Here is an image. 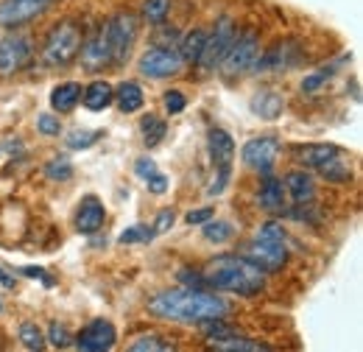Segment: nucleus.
Listing matches in <instances>:
<instances>
[{"label": "nucleus", "mask_w": 363, "mask_h": 352, "mask_svg": "<svg viewBox=\"0 0 363 352\" xmlns=\"http://www.w3.org/2000/svg\"><path fill=\"white\" fill-rule=\"evenodd\" d=\"M177 280H179L184 288H210L207 280H204V274H199V271H193V268H179Z\"/></svg>", "instance_id": "e433bc0d"}, {"label": "nucleus", "mask_w": 363, "mask_h": 352, "mask_svg": "<svg viewBox=\"0 0 363 352\" xmlns=\"http://www.w3.org/2000/svg\"><path fill=\"white\" fill-rule=\"evenodd\" d=\"M257 59H260V43H257V37H255L252 31H246V34H240V37L235 34V40L229 45L221 67H224L227 76H240V73L255 70Z\"/></svg>", "instance_id": "1a4fd4ad"}, {"label": "nucleus", "mask_w": 363, "mask_h": 352, "mask_svg": "<svg viewBox=\"0 0 363 352\" xmlns=\"http://www.w3.org/2000/svg\"><path fill=\"white\" fill-rule=\"evenodd\" d=\"M260 207L269 210V213H279L285 207V187L279 179L266 174L263 179V187H260Z\"/></svg>", "instance_id": "5701e85b"}, {"label": "nucleus", "mask_w": 363, "mask_h": 352, "mask_svg": "<svg viewBox=\"0 0 363 352\" xmlns=\"http://www.w3.org/2000/svg\"><path fill=\"white\" fill-rule=\"evenodd\" d=\"M165 132H168V126H165V121L157 118V115H145V118L140 121V134H143V143H145L148 148L157 145V143H162V140H165Z\"/></svg>", "instance_id": "393cba45"}, {"label": "nucleus", "mask_w": 363, "mask_h": 352, "mask_svg": "<svg viewBox=\"0 0 363 352\" xmlns=\"http://www.w3.org/2000/svg\"><path fill=\"white\" fill-rule=\"evenodd\" d=\"M145 182H148V190H151L154 196H162V193H168V185H171V182H168V176L160 174V171L151 176V179H145Z\"/></svg>", "instance_id": "37998d69"}, {"label": "nucleus", "mask_w": 363, "mask_h": 352, "mask_svg": "<svg viewBox=\"0 0 363 352\" xmlns=\"http://www.w3.org/2000/svg\"><path fill=\"white\" fill-rule=\"evenodd\" d=\"M82 53V28L73 20L56 23L43 45V59L50 67H67Z\"/></svg>", "instance_id": "20e7f679"}, {"label": "nucleus", "mask_w": 363, "mask_h": 352, "mask_svg": "<svg viewBox=\"0 0 363 352\" xmlns=\"http://www.w3.org/2000/svg\"><path fill=\"white\" fill-rule=\"evenodd\" d=\"M20 341L26 350H45L48 339L43 336V330L34 321H23L20 324Z\"/></svg>", "instance_id": "c756f323"}, {"label": "nucleus", "mask_w": 363, "mask_h": 352, "mask_svg": "<svg viewBox=\"0 0 363 352\" xmlns=\"http://www.w3.org/2000/svg\"><path fill=\"white\" fill-rule=\"evenodd\" d=\"M148 310L168 321H204V319L224 316L229 305L221 297L207 294L204 288H179V291L157 294L148 302Z\"/></svg>", "instance_id": "f257e3e1"}, {"label": "nucleus", "mask_w": 363, "mask_h": 352, "mask_svg": "<svg viewBox=\"0 0 363 352\" xmlns=\"http://www.w3.org/2000/svg\"><path fill=\"white\" fill-rule=\"evenodd\" d=\"M0 310H3V302H0Z\"/></svg>", "instance_id": "49530a36"}, {"label": "nucleus", "mask_w": 363, "mask_h": 352, "mask_svg": "<svg viewBox=\"0 0 363 352\" xmlns=\"http://www.w3.org/2000/svg\"><path fill=\"white\" fill-rule=\"evenodd\" d=\"M129 350L132 352H168V350H174V344L165 341V339L157 336V333H148V336L135 339V341L129 344Z\"/></svg>", "instance_id": "cd10ccee"}, {"label": "nucleus", "mask_w": 363, "mask_h": 352, "mask_svg": "<svg viewBox=\"0 0 363 352\" xmlns=\"http://www.w3.org/2000/svg\"><path fill=\"white\" fill-rule=\"evenodd\" d=\"M207 40V31H190L179 45V53H182V62H190V65H196V59H199V53H201V45Z\"/></svg>", "instance_id": "bb28decb"}, {"label": "nucleus", "mask_w": 363, "mask_h": 352, "mask_svg": "<svg viewBox=\"0 0 363 352\" xmlns=\"http://www.w3.org/2000/svg\"><path fill=\"white\" fill-rule=\"evenodd\" d=\"M243 163L252 168V171H260V174H269L279 157V143L277 137H252L243 151H240Z\"/></svg>", "instance_id": "f8f14e48"}, {"label": "nucleus", "mask_w": 363, "mask_h": 352, "mask_svg": "<svg viewBox=\"0 0 363 352\" xmlns=\"http://www.w3.org/2000/svg\"><path fill=\"white\" fill-rule=\"evenodd\" d=\"M235 34H238V28H235L232 17H221V20L216 23V31L207 34V40L201 45V53H199V59H196V67H199L201 73H210V70L221 67V62H224V56H227Z\"/></svg>", "instance_id": "0eeeda50"}, {"label": "nucleus", "mask_w": 363, "mask_h": 352, "mask_svg": "<svg viewBox=\"0 0 363 352\" xmlns=\"http://www.w3.org/2000/svg\"><path fill=\"white\" fill-rule=\"evenodd\" d=\"M56 0H3L0 3V26L20 28L37 17H43Z\"/></svg>", "instance_id": "9b49d317"}, {"label": "nucleus", "mask_w": 363, "mask_h": 352, "mask_svg": "<svg viewBox=\"0 0 363 352\" xmlns=\"http://www.w3.org/2000/svg\"><path fill=\"white\" fill-rule=\"evenodd\" d=\"M285 187H288V193L294 196L296 204L313 202V196H316L313 179H311V174H305V171H291V174L285 176Z\"/></svg>", "instance_id": "4be33fe9"}, {"label": "nucleus", "mask_w": 363, "mask_h": 352, "mask_svg": "<svg viewBox=\"0 0 363 352\" xmlns=\"http://www.w3.org/2000/svg\"><path fill=\"white\" fill-rule=\"evenodd\" d=\"M101 137V132H87V129H73V132L67 134V148H73V151H82V148H90L95 145V140Z\"/></svg>", "instance_id": "72a5a7b5"}, {"label": "nucleus", "mask_w": 363, "mask_h": 352, "mask_svg": "<svg viewBox=\"0 0 363 352\" xmlns=\"http://www.w3.org/2000/svg\"><path fill=\"white\" fill-rule=\"evenodd\" d=\"M82 101H84V106H87L90 112H101V109H106V106L115 101V87H112L109 82L98 79V82H92L87 89H82Z\"/></svg>", "instance_id": "412c9836"}, {"label": "nucleus", "mask_w": 363, "mask_h": 352, "mask_svg": "<svg viewBox=\"0 0 363 352\" xmlns=\"http://www.w3.org/2000/svg\"><path fill=\"white\" fill-rule=\"evenodd\" d=\"M143 89H140V84L137 82H123L121 87L115 89V104H118V109L121 112H126V115H132V112H137L140 106H143Z\"/></svg>", "instance_id": "b1692460"}, {"label": "nucleus", "mask_w": 363, "mask_h": 352, "mask_svg": "<svg viewBox=\"0 0 363 352\" xmlns=\"http://www.w3.org/2000/svg\"><path fill=\"white\" fill-rule=\"evenodd\" d=\"M104 219H106V210H104L101 199L98 196H84L82 204H79V213H76V229L82 235H95L104 226Z\"/></svg>", "instance_id": "4468645a"}, {"label": "nucleus", "mask_w": 363, "mask_h": 352, "mask_svg": "<svg viewBox=\"0 0 363 352\" xmlns=\"http://www.w3.org/2000/svg\"><path fill=\"white\" fill-rule=\"evenodd\" d=\"M210 157L216 165V176L207 187V196H221L227 190L229 179H232V160H235V143H232L229 132H224V129L210 132Z\"/></svg>", "instance_id": "423d86ee"}, {"label": "nucleus", "mask_w": 363, "mask_h": 352, "mask_svg": "<svg viewBox=\"0 0 363 352\" xmlns=\"http://www.w3.org/2000/svg\"><path fill=\"white\" fill-rule=\"evenodd\" d=\"M101 31H104L106 45H109L112 65H123L132 56V48H135L137 37H140V20L129 11H118L115 17H109L101 26Z\"/></svg>", "instance_id": "39448f33"}, {"label": "nucleus", "mask_w": 363, "mask_h": 352, "mask_svg": "<svg viewBox=\"0 0 363 352\" xmlns=\"http://www.w3.org/2000/svg\"><path fill=\"white\" fill-rule=\"evenodd\" d=\"M48 341H50L56 350H65V347H70L73 336L67 333V327H65V324H50V330H48Z\"/></svg>", "instance_id": "c9c22d12"}, {"label": "nucleus", "mask_w": 363, "mask_h": 352, "mask_svg": "<svg viewBox=\"0 0 363 352\" xmlns=\"http://www.w3.org/2000/svg\"><path fill=\"white\" fill-rule=\"evenodd\" d=\"M333 79V67H321L316 73H311V76H305V82H302V92H316L321 84H327Z\"/></svg>", "instance_id": "f704fd0d"}, {"label": "nucleus", "mask_w": 363, "mask_h": 352, "mask_svg": "<svg viewBox=\"0 0 363 352\" xmlns=\"http://www.w3.org/2000/svg\"><path fill=\"white\" fill-rule=\"evenodd\" d=\"M45 176L50 182H67V179H73V165H70V160H67V157H53V160H48Z\"/></svg>", "instance_id": "7c9ffc66"}, {"label": "nucleus", "mask_w": 363, "mask_h": 352, "mask_svg": "<svg viewBox=\"0 0 363 352\" xmlns=\"http://www.w3.org/2000/svg\"><path fill=\"white\" fill-rule=\"evenodd\" d=\"M37 129L48 137H59L62 132V123H59V118H53V115H40V121H37Z\"/></svg>", "instance_id": "4c0bfd02"}, {"label": "nucleus", "mask_w": 363, "mask_h": 352, "mask_svg": "<svg viewBox=\"0 0 363 352\" xmlns=\"http://www.w3.org/2000/svg\"><path fill=\"white\" fill-rule=\"evenodd\" d=\"M338 157H341V154H338ZM338 157H333V160H327V163L318 165V174L324 176L327 182H335V185L352 179V168H350L344 160H338Z\"/></svg>", "instance_id": "a878e982"}, {"label": "nucleus", "mask_w": 363, "mask_h": 352, "mask_svg": "<svg viewBox=\"0 0 363 352\" xmlns=\"http://www.w3.org/2000/svg\"><path fill=\"white\" fill-rule=\"evenodd\" d=\"M184 104H187V101H184V95H182L179 89H168V92H165V109H168L171 115H179L182 109H184Z\"/></svg>", "instance_id": "58836bf2"}, {"label": "nucleus", "mask_w": 363, "mask_h": 352, "mask_svg": "<svg viewBox=\"0 0 363 352\" xmlns=\"http://www.w3.org/2000/svg\"><path fill=\"white\" fill-rule=\"evenodd\" d=\"M210 350H221V352H266L269 347L260 344V341H252V339H243V336H235L229 330L227 336H218V339H207Z\"/></svg>", "instance_id": "aec40b11"}, {"label": "nucleus", "mask_w": 363, "mask_h": 352, "mask_svg": "<svg viewBox=\"0 0 363 352\" xmlns=\"http://www.w3.org/2000/svg\"><path fill=\"white\" fill-rule=\"evenodd\" d=\"M73 341H76L79 350H84V352H104L115 347L118 333H115V327H112L106 319H95V321H90Z\"/></svg>", "instance_id": "ddd939ff"}, {"label": "nucleus", "mask_w": 363, "mask_h": 352, "mask_svg": "<svg viewBox=\"0 0 363 352\" xmlns=\"http://www.w3.org/2000/svg\"><path fill=\"white\" fill-rule=\"evenodd\" d=\"M34 56V43L26 34H6L0 40V76L20 73Z\"/></svg>", "instance_id": "9d476101"}, {"label": "nucleus", "mask_w": 363, "mask_h": 352, "mask_svg": "<svg viewBox=\"0 0 363 352\" xmlns=\"http://www.w3.org/2000/svg\"><path fill=\"white\" fill-rule=\"evenodd\" d=\"M79 101H82V84H79V82H65V84L53 87V92H50V106H53V112H59V115L73 112Z\"/></svg>", "instance_id": "6ab92c4d"}, {"label": "nucleus", "mask_w": 363, "mask_h": 352, "mask_svg": "<svg viewBox=\"0 0 363 352\" xmlns=\"http://www.w3.org/2000/svg\"><path fill=\"white\" fill-rule=\"evenodd\" d=\"M249 109H252L257 118H263V121H277V118L282 115V109H285V98L272 87L257 89V92L252 95Z\"/></svg>", "instance_id": "dca6fc26"}, {"label": "nucleus", "mask_w": 363, "mask_h": 352, "mask_svg": "<svg viewBox=\"0 0 363 352\" xmlns=\"http://www.w3.org/2000/svg\"><path fill=\"white\" fill-rule=\"evenodd\" d=\"M0 285H3V288H14V277H11L3 265H0Z\"/></svg>", "instance_id": "a18cd8bd"}, {"label": "nucleus", "mask_w": 363, "mask_h": 352, "mask_svg": "<svg viewBox=\"0 0 363 352\" xmlns=\"http://www.w3.org/2000/svg\"><path fill=\"white\" fill-rule=\"evenodd\" d=\"M82 65L87 70H101V67H109L112 65V53H109V45H106V37L104 31L98 28L95 37H92L87 45H82Z\"/></svg>", "instance_id": "f3484780"}, {"label": "nucleus", "mask_w": 363, "mask_h": 352, "mask_svg": "<svg viewBox=\"0 0 363 352\" xmlns=\"http://www.w3.org/2000/svg\"><path fill=\"white\" fill-rule=\"evenodd\" d=\"M171 11V0H145L143 3V17L154 26H160Z\"/></svg>", "instance_id": "473e14b6"}, {"label": "nucleus", "mask_w": 363, "mask_h": 352, "mask_svg": "<svg viewBox=\"0 0 363 352\" xmlns=\"http://www.w3.org/2000/svg\"><path fill=\"white\" fill-rule=\"evenodd\" d=\"M296 48L299 45L291 43V40L274 45V50H269L263 59H257L255 70H288V67H294L299 62V50Z\"/></svg>", "instance_id": "2eb2a0df"}, {"label": "nucleus", "mask_w": 363, "mask_h": 352, "mask_svg": "<svg viewBox=\"0 0 363 352\" xmlns=\"http://www.w3.org/2000/svg\"><path fill=\"white\" fill-rule=\"evenodd\" d=\"M246 260L260 265L266 274L269 271H279L288 263V249H285V232L277 221H266L260 226V232L252 238V243L246 246Z\"/></svg>", "instance_id": "7ed1b4c3"}, {"label": "nucleus", "mask_w": 363, "mask_h": 352, "mask_svg": "<svg viewBox=\"0 0 363 352\" xmlns=\"http://www.w3.org/2000/svg\"><path fill=\"white\" fill-rule=\"evenodd\" d=\"M213 216H216V210H213V207H201V210H190V213L184 216V221H187L190 226H201L204 221H210Z\"/></svg>", "instance_id": "a19ab883"}, {"label": "nucleus", "mask_w": 363, "mask_h": 352, "mask_svg": "<svg viewBox=\"0 0 363 352\" xmlns=\"http://www.w3.org/2000/svg\"><path fill=\"white\" fill-rule=\"evenodd\" d=\"M157 238V232H154V226H145V224H135V226H129L126 232H121V243L126 246V243H148V241H154Z\"/></svg>", "instance_id": "2f4dec72"}, {"label": "nucleus", "mask_w": 363, "mask_h": 352, "mask_svg": "<svg viewBox=\"0 0 363 352\" xmlns=\"http://www.w3.org/2000/svg\"><path fill=\"white\" fill-rule=\"evenodd\" d=\"M157 171H160V168H157V163H154L151 157H140L135 163V174L140 176V179H151Z\"/></svg>", "instance_id": "ea45409f"}, {"label": "nucleus", "mask_w": 363, "mask_h": 352, "mask_svg": "<svg viewBox=\"0 0 363 352\" xmlns=\"http://www.w3.org/2000/svg\"><path fill=\"white\" fill-rule=\"evenodd\" d=\"M201 226H204L201 232H204V238H207L210 243H227L229 238L235 235V229H232V224H229V221H213L210 219V221H204Z\"/></svg>", "instance_id": "c85d7f7f"}, {"label": "nucleus", "mask_w": 363, "mask_h": 352, "mask_svg": "<svg viewBox=\"0 0 363 352\" xmlns=\"http://www.w3.org/2000/svg\"><path fill=\"white\" fill-rule=\"evenodd\" d=\"M294 154H296V163H302L305 168H318L321 163L338 157L341 148L338 145H330V143H313V145H296Z\"/></svg>", "instance_id": "a211bd4d"}, {"label": "nucleus", "mask_w": 363, "mask_h": 352, "mask_svg": "<svg viewBox=\"0 0 363 352\" xmlns=\"http://www.w3.org/2000/svg\"><path fill=\"white\" fill-rule=\"evenodd\" d=\"M204 280L210 288L229 291L238 297H257L266 288V271L238 255L213 258L204 268Z\"/></svg>", "instance_id": "f03ea898"}, {"label": "nucleus", "mask_w": 363, "mask_h": 352, "mask_svg": "<svg viewBox=\"0 0 363 352\" xmlns=\"http://www.w3.org/2000/svg\"><path fill=\"white\" fill-rule=\"evenodd\" d=\"M20 274H26V277H31V280H43V282H45V285H48V288L53 285V280L48 277V271H45V268H34V265H26V268H23Z\"/></svg>", "instance_id": "c03bdc74"}, {"label": "nucleus", "mask_w": 363, "mask_h": 352, "mask_svg": "<svg viewBox=\"0 0 363 352\" xmlns=\"http://www.w3.org/2000/svg\"><path fill=\"white\" fill-rule=\"evenodd\" d=\"M174 221H177V213H174V210H162V213L157 216V221H154V232H157V235L168 232V229L174 226Z\"/></svg>", "instance_id": "79ce46f5"}, {"label": "nucleus", "mask_w": 363, "mask_h": 352, "mask_svg": "<svg viewBox=\"0 0 363 352\" xmlns=\"http://www.w3.org/2000/svg\"><path fill=\"white\" fill-rule=\"evenodd\" d=\"M182 53L177 45H154L140 56V73L145 79H168L182 70Z\"/></svg>", "instance_id": "6e6552de"}]
</instances>
